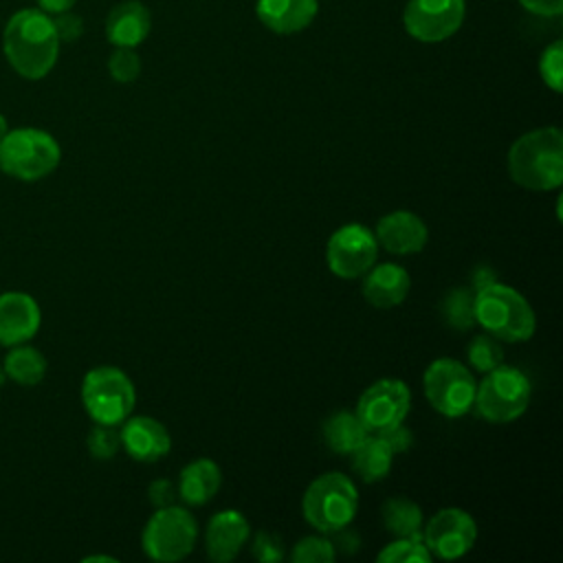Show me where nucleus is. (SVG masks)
<instances>
[{"mask_svg":"<svg viewBox=\"0 0 563 563\" xmlns=\"http://www.w3.org/2000/svg\"><path fill=\"white\" fill-rule=\"evenodd\" d=\"M4 55L26 79H42L51 73L59 53V37L53 20L42 9H22L4 26Z\"/></svg>","mask_w":563,"mask_h":563,"instance_id":"f257e3e1","label":"nucleus"},{"mask_svg":"<svg viewBox=\"0 0 563 563\" xmlns=\"http://www.w3.org/2000/svg\"><path fill=\"white\" fill-rule=\"evenodd\" d=\"M508 174L528 191H554L563 183V134L537 128L521 134L508 150Z\"/></svg>","mask_w":563,"mask_h":563,"instance_id":"f03ea898","label":"nucleus"},{"mask_svg":"<svg viewBox=\"0 0 563 563\" xmlns=\"http://www.w3.org/2000/svg\"><path fill=\"white\" fill-rule=\"evenodd\" d=\"M473 312L475 323H479L484 332L506 343L528 341L537 330V317L528 299L499 282H490L475 290Z\"/></svg>","mask_w":563,"mask_h":563,"instance_id":"7ed1b4c3","label":"nucleus"},{"mask_svg":"<svg viewBox=\"0 0 563 563\" xmlns=\"http://www.w3.org/2000/svg\"><path fill=\"white\" fill-rule=\"evenodd\" d=\"M358 510V490L354 482L339 473L328 471L310 482L301 497L303 519L319 532L345 530Z\"/></svg>","mask_w":563,"mask_h":563,"instance_id":"20e7f679","label":"nucleus"},{"mask_svg":"<svg viewBox=\"0 0 563 563\" xmlns=\"http://www.w3.org/2000/svg\"><path fill=\"white\" fill-rule=\"evenodd\" d=\"M62 161L59 143L44 130H9L0 141V169L18 180H40Z\"/></svg>","mask_w":563,"mask_h":563,"instance_id":"39448f33","label":"nucleus"},{"mask_svg":"<svg viewBox=\"0 0 563 563\" xmlns=\"http://www.w3.org/2000/svg\"><path fill=\"white\" fill-rule=\"evenodd\" d=\"M530 396L532 385L528 376L519 367L501 363L486 372L482 383H477L473 407L484 420L506 424L523 416L530 405Z\"/></svg>","mask_w":563,"mask_h":563,"instance_id":"423d86ee","label":"nucleus"},{"mask_svg":"<svg viewBox=\"0 0 563 563\" xmlns=\"http://www.w3.org/2000/svg\"><path fill=\"white\" fill-rule=\"evenodd\" d=\"M81 402L95 422L119 427L132 413L136 391L123 369L114 365H101L84 376Z\"/></svg>","mask_w":563,"mask_h":563,"instance_id":"0eeeda50","label":"nucleus"},{"mask_svg":"<svg viewBox=\"0 0 563 563\" xmlns=\"http://www.w3.org/2000/svg\"><path fill=\"white\" fill-rule=\"evenodd\" d=\"M198 537V523L194 515L183 506L156 508L147 519L141 545L145 554L158 563H176L191 554Z\"/></svg>","mask_w":563,"mask_h":563,"instance_id":"6e6552de","label":"nucleus"},{"mask_svg":"<svg viewBox=\"0 0 563 563\" xmlns=\"http://www.w3.org/2000/svg\"><path fill=\"white\" fill-rule=\"evenodd\" d=\"M422 389L438 413L446 418H462L473 409L477 383L464 363L442 356L424 369Z\"/></svg>","mask_w":563,"mask_h":563,"instance_id":"1a4fd4ad","label":"nucleus"},{"mask_svg":"<svg viewBox=\"0 0 563 563\" xmlns=\"http://www.w3.org/2000/svg\"><path fill=\"white\" fill-rule=\"evenodd\" d=\"M378 257V242L374 231L365 224L350 222L339 227L325 244V262L330 273L341 279L363 277Z\"/></svg>","mask_w":563,"mask_h":563,"instance_id":"9d476101","label":"nucleus"},{"mask_svg":"<svg viewBox=\"0 0 563 563\" xmlns=\"http://www.w3.org/2000/svg\"><path fill=\"white\" fill-rule=\"evenodd\" d=\"M411 409L409 385L398 378H380L372 383L358 398L354 413L369 433L385 431L405 422Z\"/></svg>","mask_w":563,"mask_h":563,"instance_id":"9b49d317","label":"nucleus"},{"mask_svg":"<svg viewBox=\"0 0 563 563\" xmlns=\"http://www.w3.org/2000/svg\"><path fill=\"white\" fill-rule=\"evenodd\" d=\"M422 541L431 556H438L442 561L462 559L477 541V523L462 508H440L422 526Z\"/></svg>","mask_w":563,"mask_h":563,"instance_id":"f8f14e48","label":"nucleus"},{"mask_svg":"<svg viewBox=\"0 0 563 563\" xmlns=\"http://www.w3.org/2000/svg\"><path fill=\"white\" fill-rule=\"evenodd\" d=\"M466 0H409L402 11L405 31L427 44L449 40L464 22Z\"/></svg>","mask_w":563,"mask_h":563,"instance_id":"ddd939ff","label":"nucleus"},{"mask_svg":"<svg viewBox=\"0 0 563 563\" xmlns=\"http://www.w3.org/2000/svg\"><path fill=\"white\" fill-rule=\"evenodd\" d=\"M119 438L125 453L136 462H158L172 449L167 427L152 416H128L121 422Z\"/></svg>","mask_w":563,"mask_h":563,"instance_id":"4468645a","label":"nucleus"},{"mask_svg":"<svg viewBox=\"0 0 563 563\" xmlns=\"http://www.w3.org/2000/svg\"><path fill=\"white\" fill-rule=\"evenodd\" d=\"M374 238L378 246L394 255L420 253L427 246L429 229L420 216L407 209L391 211L376 222Z\"/></svg>","mask_w":563,"mask_h":563,"instance_id":"2eb2a0df","label":"nucleus"},{"mask_svg":"<svg viewBox=\"0 0 563 563\" xmlns=\"http://www.w3.org/2000/svg\"><path fill=\"white\" fill-rule=\"evenodd\" d=\"M42 312L37 301L26 292H2L0 295V343L20 345L33 339L40 330Z\"/></svg>","mask_w":563,"mask_h":563,"instance_id":"dca6fc26","label":"nucleus"},{"mask_svg":"<svg viewBox=\"0 0 563 563\" xmlns=\"http://www.w3.org/2000/svg\"><path fill=\"white\" fill-rule=\"evenodd\" d=\"M249 534H251V526L240 510L216 512L209 519L205 530L207 556L216 563L233 561L246 545Z\"/></svg>","mask_w":563,"mask_h":563,"instance_id":"f3484780","label":"nucleus"},{"mask_svg":"<svg viewBox=\"0 0 563 563\" xmlns=\"http://www.w3.org/2000/svg\"><path fill=\"white\" fill-rule=\"evenodd\" d=\"M411 277L409 273L396 262L374 264L363 275V297L374 308H394L402 303L409 295Z\"/></svg>","mask_w":563,"mask_h":563,"instance_id":"a211bd4d","label":"nucleus"},{"mask_svg":"<svg viewBox=\"0 0 563 563\" xmlns=\"http://www.w3.org/2000/svg\"><path fill=\"white\" fill-rule=\"evenodd\" d=\"M260 22L279 35L299 33L317 18V0H257L255 4Z\"/></svg>","mask_w":563,"mask_h":563,"instance_id":"6ab92c4d","label":"nucleus"},{"mask_svg":"<svg viewBox=\"0 0 563 563\" xmlns=\"http://www.w3.org/2000/svg\"><path fill=\"white\" fill-rule=\"evenodd\" d=\"M150 26L152 18L147 7L139 0H125L110 11L106 20V35L114 46L136 48L147 37Z\"/></svg>","mask_w":563,"mask_h":563,"instance_id":"aec40b11","label":"nucleus"},{"mask_svg":"<svg viewBox=\"0 0 563 563\" xmlns=\"http://www.w3.org/2000/svg\"><path fill=\"white\" fill-rule=\"evenodd\" d=\"M222 484L220 466L209 457H198L189 462L178 477V497L187 506H205L216 497Z\"/></svg>","mask_w":563,"mask_h":563,"instance_id":"412c9836","label":"nucleus"},{"mask_svg":"<svg viewBox=\"0 0 563 563\" xmlns=\"http://www.w3.org/2000/svg\"><path fill=\"white\" fill-rule=\"evenodd\" d=\"M350 455L354 473L367 484L385 479L394 464V451L376 433H369Z\"/></svg>","mask_w":563,"mask_h":563,"instance_id":"4be33fe9","label":"nucleus"},{"mask_svg":"<svg viewBox=\"0 0 563 563\" xmlns=\"http://www.w3.org/2000/svg\"><path fill=\"white\" fill-rule=\"evenodd\" d=\"M367 435L369 431L363 427L354 411L341 409L323 422V440L328 449L339 455H350Z\"/></svg>","mask_w":563,"mask_h":563,"instance_id":"5701e85b","label":"nucleus"},{"mask_svg":"<svg viewBox=\"0 0 563 563\" xmlns=\"http://www.w3.org/2000/svg\"><path fill=\"white\" fill-rule=\"evenodd\" d=\"M383 526L394 537H422V510L407 497H391L380 508Z\"/></svg>","mask_w":563,"mask_h":563,"instance_id":"b1692460","label":"nucleus"},{"mask_svg":"<svg viewBox=\"0 0 563 563\" xmlns=\"http://www.w3.org/2000/svg\"><path fill=\"white\" fill-rule=\"evenodd\" d=\"M4 372H7V378L15 380L18 385H24V387H33L37 385L44 374H46V358L40 350L31 347V345H15L7 358H4Z\"/></svg>","mask_w":563,"mask_h":563,"instance_id":"393cba45","label":"nucleus"},{"mask_svg":"<svg viewBox=\"0 0 563 563\" xmlns=\"http://www.w3.org/2000/svg\"><path fill=\"white\" fill-rule=\"evenodd\" d=\"M475 292L468 288H451L442 303L440 312L449 328L453 330H471L475 325V312H473Z\"/></svg>","mask_w":563,"mask_h":563,"instance_id":"a878e982","label":"nucleus"},{"mask_svg":"<svg viewBox=\"0 0 563 563\" xmlns=\"http://www.w3.org/2000/svg\"><path fill=\"white\" fill-rule=\"evenodd\" d=\"M431 559L422 537H396L376 556L378 563H431Z\"/></svg>","mask_w":563,"mask_h":563,"instance_id":"bb28decb","label":"nucleus"},{"mask_svg":"<svg viewBox=\"0 0 563 563\" xmlns=\"http://www.w3.org/2000/svg\"><path fill=\"white\" fill-rule=\"evenodd\" d=\"M466 356H468L471 369H475L479 374H486V372H490V369H495L497 365L504 363V347H501L499 339H495L488 332H482V334H475L471 339Z\"/></svg>","mask_w":563,"mask_h":563,"instance_id":"cd10ccee","label":"nucleus"},{"mask_svg":"<svg viewBox=\"0 0 563 563\" xmlns=\"http://www.w3.org/2000/svg\"><path fill=\"white\" fill-rule=\"evenodd\" d=\"M336 550L334 543L325 537H303L292 545L290 561L292 563H330L334 561Z\"/></svg>","mask_w":563,"mask_h":563,"instance_id":"c85d7f7f","label":"nucleus"},{"mask_svg":"<svg viewBox=\"0 0 563 563\" xmlns=\"http://www.w3.org/2000/svg\"><path fill=\"white\" fill-rule=\"evenodd\" d=\"M88 451L95 460H112L117 455V451L121 449V438L114 424H99L95 422V427L88 433Z\"/></svg>","mask_w":563,"mask_h":563,"instance_id":"c756f323","label":"nucleus"},{"mask_svg":"<svg viewBox=\"0 0 563 563\" xmlns=\"http://www.w3.org/2000/svg\"><path fill=\"white\" fill-rule=\"evenodd\" d=\"M539 73H541L543 84L550 90H554V92L563 90V42L561 40L545 46V51L541 53V59H539Z\"/></svg>","mask_w":563,"mask_h":563,"instance_id":"7c9ffc66","label":"nucleus"},{"mask_svg":"<svg viewBox=\"0 0 563 563\" xmlns=\"http://www.w3.org/2000/svg\"><path fill=\"white\" fill-rule=\"evenodd\" d=\"M108 70L114 81L130 84L141 75V57L136 55L134 48L117 46L108 59Z\"/></svg>","mask_w":563,"mask_h":563,"instance_id":"2f4dec72","label":"nucleus"},{"mask_svg":"<svg viewBox=\"0 0 563 563\" xmlns=\"http://www.w3.org/2000/svg\"><path fill=\"white\" fill-rule=\"evenodd\" d=\"M253 556L262 563H273L279 561L284 556V548H282V539L273 532H257L255 541H253Z\"/></svg>","mask_w":563,"mask_h":563,"instance_id":"473e14b6","label":"nucleus"},{"mask_svg":"<svg viewBox=\"0 0 563 563\" xmlns=\"http://www.w3.org/2000/svg\"><path fill=\"white\" fill-rule=\"evenodd\" d=\"M53 20V26H55V33L59 37V42H73L81 35L84 31V24H81V18L70 13V11H62V13H55Z\"/></svg>","mask_w":563,"mask_h":563,"instance_id":"72a5a7b5","label":"nucleus"},{"mask_svg":"<svg viewBox=\"0 0 563 563\" xmlns=\"http://www.w3.org/2000/svg\"><path fill=\"white\" fill-rule=\"evenodd\" d=\"M376 435H380L385 440V444L396 453H402V451H409L411 444H413V433L400 422V424H394L385 431H378Z\"/></svg>","mask_w":563,"mask_h":563,"instance_id":"f704fd0d","label":"nucleus"},{"mask_svg":"<svg viewBox=\"0 0 563 563\" xmlns=\"http://www.w3.org/2000/svg\"><path fill=\"white\" fill-rule=\"evenodd\" d=\"M147 493H150V501H152L154 508L172 506L174 499H176V495H178L176 486H174L169 479H156V482H152V486H150Z\"/></svg>","mask_w":563,"mask_h":563,"instance_id":"c9c22d12","label":"nucleus"},{"mask_svg":"<svg viewBox=\"0 0 563 563\" xmlns=\"http://www.w3.org/2000/svg\"><path fill=\"white\" fill-rule=\"evenodd\" d=\"M521 7L534 15L552 18L563 11V0H519Z\"/></svg>","mask_w":563,"mask_h":563,"instance_id":"e433bc0d","label":"nucleus"},{"mask_svg":"<svg viewBox=\"0 0 563 563\" xmlns=\"http://www.w3.org/2000/svg\"><path fill=\"white\" fill-rule=\"evenodd\" d=\"M37 4H40V9L44 11V13H62V11H68L73 4H75V0H37Z\"/></svg>","mask_w":563,"mask_h":563,"instance_id":"4c0bfd02","label":"nucleus"},{"mask_svg":"<svg viewBox=\"0 0 563 563\" xmlns=\"http://www.w3.org/2000/svg\"><path fill=\"white\" fill-rule=\"evenodd\" d=\"M9 132V123H7V119L0 114V141H2V136Z\"/></svg>","mask_w":563,"mask_h":563,"instance_id":"58836bf2","label":"nucleus"},{"mask_svg":"<svg viewBox=\"0 0 563 563\" xmlns=\"http://www.w3.org/2000/svg\"><path fill=\"white\" fill-rule=\"evenodd\" d=\"M84 561L88 563V561H114V559H110V556H86Z\"/></svg>","mask_w":563,"mask_h":563,"instance_id":"ea45409f","label":"nucleus"},{"mask_svg":"<svg viewBox=\"0 0 563 563\" xmlns=\"http://www.w3.org/2000/svg\"><path fill=\"white\" fill-rule=\"evenodd\" d=\"M4 380H7V372H4V367H0V387L4 385Z\"/></svg>","mask_w":563,"mask_h":563,"instance_id":"a19ab883","label":"nucleus"}]
</instances>
